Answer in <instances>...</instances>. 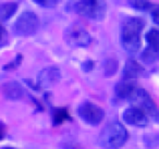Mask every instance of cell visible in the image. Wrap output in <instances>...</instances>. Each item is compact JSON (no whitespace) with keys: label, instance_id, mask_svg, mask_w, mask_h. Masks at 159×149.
Listing matches in <instances>:
<instances>
[{"label":"cell","instance_id":"23","mask_svg":"<svg viewBox=\"0 0 159 149\" xmlns=\"http://www.w3.org/2000/svg\"><path fill=\"white\" fill-rule=\"evenodd\" d=\"M5 134H6V126H5V124L0 123V140L3 139V137H5Z\"/></svg>","mask_w":159,"mask_h":149},{"label":"cell","instance_id":"4","mask_svg":"<svg viewBox=\"0 0 159 149\" xmlns=\"http://www.w3.org/2000/svg\"><path fill=\"white\" fill-rule=\"evenodd\" d=\"M39 24V19L34 12H23L14 24V32L23 37L32 36L38 31Z\"/></svg>","mask_w":159,"mask_h":149},{"label":"cell","instance_id":"7","mask_svg":"<svg viewBox=\"0 0 159 149\" xmlns=\"http://www.w3.org/2000/svg\"><path fill=\"white\" fill-rule=\"evenodd\" d=\"M79 115L81 116L83 121L87 124L91 125H98L102 122L105 118V111L97 105L86 101L83 102L79 107Z\"/></svg>","mask_w":159,"mask_h":149},{"label":"cell","instance_id":"14","mask_svg":"<svg viewBox=\"0 0 159 149\" xmlns=\"http://www.w3.org/2000/svg\"><path fill=\"white\" fill-rule=\"evenodd\" d=\"M18 10V3L6 2L0 5V20H9Z\"/></svg>","mask_w":159,"mask_h":149},{"label":"cell","instance_id":"1","mask_svg":"<svg viewBox=\"0 0 159 149\" xmlns=\"http://www.w3.org/2000/svg\"><path fill=\"white\" fill-rule=\"evenodd\" d=\"M145 26V22L141 18H129L121 27V44L128 52L135 53L142 47L141 33Z\"/></svg>","mask_w":159,"mask_h":149},{"label":"cell","instance_id":"21","mask_svg":"<svg viewBox=\"0 0 159 149\" xmlns=\"http://www.w3.org/2000/svg\"><path fill=\"white\" fill-rule=\"evenodd\" d=\"M152 21H154L156 24L159 25V6H155V8L152 9Z\"/></svg>","mask_w":159,"mask_h":149},{"label":"cell","instance_id":"11","mask_svg":"<svg viewBox=\"0 0 159 149\" xmlns=\"http://www.w3.org/2000/svg\"><path fill=\"white\" fill-rule=\"evenodd\" d=\"M123 79L128 81H135V79L145 74V69L135 59H129L123 69Z\"/></svg>","mask_w":159,"mask_h":149},{"label":"cell","instance_id":"13","mask_svg":"<svg viewBox=\"0 0 159 149\" xmlns=\"http://www.w3.org/2000/svg\"><path fill=\"white\" fill-rule=\"evenodd\" d=\"M136 89H137L136 82L128 81V79H124V81L120 82L116 86V93H117V95L120 98H123V99H130Z\"/></svg>","mask_w":159,"mask_h":149},{"label":"cell","instance_id":"8","mask_svg":"<svg viewBox=\"0 0 159 149\" xmlns=\"http://www.w3.org/2000/svg\"><path fill=\"white\" fill-rule=\"evenodd\" d=\"M148 47L142 55V59L146 63H152L159 58V29H152L145 35Z\"/></svg>","mask_w":159,"mask_h":149},{"label":"cell","instance_id":"19","mask_svg":"<svg viewBox=\"0 0 159 149\" xmlns=\"http://www.w3.org/2000/svg\"><path fill=\"white\" fill-rule=\"evenodd\" d=\"M34 2L42 6V7H46V8L55 7V6L57 5V1H53V0H35Z\"/></svg>","mask_w":159,"mask_h":149},{"label":"cell","instance_id":"9","mask_svg":"<svg viewBox=\"0 0 159 149\" xmlns=\"http://www.w3.org/2000/svg\"><path fill=\"white\" fill-rule=\"evenodd\" d=\"M61 77V73L58 68L55 66H48V68L43 69L39 72L37 77L38 87H50L59 82Z\"/></svg>","mask_w":159,"mask_h":149},{"label":"cell","instance_id":"3","mask_svg":"<svg viewBox=\"0 0 159 149\" xmlns=\"http://www.w3.org/2000/svg\"><path fill=\"white\" fill-rule=\"evenodd\" d=\"M74 9L80 16L95 21H102L106 16L107 6L100 0H84L75 3Z\"/></svg>","mask_w":159,"mask_h":149},{"label":"cell","instance_id":"22","mask_svg":"<svg viewBox=\"0 0 159 149\" xmlns=\"http://www.w3.org/2000/svg\"><path fill=\"white\" fill-rule=\"evenodd\" d=\"M93 68H94V62L92 61V60H86V61L82 63V69L85 71V72L92 71V69Z\"/></svg>","mask_w":159,"mask_h":149},{"label":"cell","instance_id":"6","mask_svg":"<svg viewBox=\"0 0 159 149\" xmlns=\"http://www.w3.org/2000/svg\"><path fill=\"white\" fill-rule=\"evenodd\" d=\"M64 39L66 44L72 47H87L91 44L89 33L80 25H71L64 33Z\"/></svg>","mask_w":159,"mask_h":149},{"label":"cell","instance_id":"2","mask_svg":"<svg viewBox=\"0 0 159 149\" xmlns=\"http://www.w3.org/2000/svg\"><path fill=\"white\" fill-rule=\"evenodd\" d=\"M128 137V131L121 123L111 122L102 131L98 142L105 149H120L126 142Z\"/></svg>","mask_w":159,"mask_h":149},{"label":"cell","instance_id":"12","mask_svg":"<svg viewBox=\"0 0 159 149\" xmlns=\"http://www.w3.org/2000/svg\"><path fill=\"white\" fill-rule=\"evenodd\" d=\"M1 90L8 99H12V100L21 99L24 96V89H23L22 85L14 81L5 83L1 87Z\"/></svg>","mask_w":159,"mask_h":149},{"label":"cell","instance_id":"16","mask_svg":"<svg viewBox=\"0 0 159 149\" xmlns=\"http://www.w3.org/2000/svg\"><path fill=\"white\" fill-rule=\"evenodd\" d=\"M131 6L134 8L135 10H139V11H149L155 8V6L152 5L149 1H144V0H137V1H131Z\"/></svg>","mask_w":159,"mask_h":149},{"label":"cell","instance_id":"15","mask_svg":"<svg viewBox=\"0 0 159 149\" xmlns=\"http://www.w3.org/2000/svg\"><path fill=\"white\" fill-rule=\"evenodd\" d=\"M72 120L66 108H56L53 111V123L55 125L63 124L66 121Z\"/></svg>","mask_w":159,"mask_h":149},{"label":"cell","instance_id":"5","mask_svg":"<svg viewBox=\"0 0 159 149\" xmlns=\"http://www.w3.org/2000/svg\"><path fill=\"white\" fill-rule=\"evenodd\" d=\"M129 100L132 103V107H135L137 109L142 110L146 115L157 116L159 114V110L157 108L156 103L152 99L147 92L143 88L137 87V89L134 92Z\"/></svg>","mask_w":159,"mask_h":149},{"label":"cell","instance_id":"20","mask_svg":"<svg viewBox=\"0 0 159 149\" xmlns=\"http://www.w3.org/2000/svg\"><path fill=\"white\" fill-rule=\"evenodd\" d=\"M21 61H22V56L21 55H18L16 56V60H14L12 63H9V64H7V65H5V70H9V69H14V68H16V66L19 65V64L21 63Z\"/></svg>","mask_w":159,"mask_h":149},{"label":"cell","instance_id":"25","mask_svg":"<svg viewBox=\"0 0 159 149\" xmlns=\"http://www.w3.org/2000/svg\"><path fill=\"white\" fill-rule=\"evenodd\" d=\"M5 149H16V148H12V147H7V148H5Z\"/></svg>","mask_w":159,"mask_h":149},{"label":"cell","instance_id":"24","mask_svg":"<svg viewBox=\"0 0 159 149\" xmlns=\"http://www.w3.org/2000/svg\"><path fill=\"white\" fill-rule=\"evenodd\" d=\"M69 149H81V147L80 146H77V145H70V146H69Z\"/></svg>","mask_w":159,"mask_h":149},{"label":"cell","instance_id":"17","mask_svg":"<svg viewBox=\"0 0 159 149\" xmlns=\"http://www.w3.org/2000/svg\"><path fill=\"white\" fill-rule=\"evenodd\" d=\"M118 69V62L115 59H109L106 62V68H105V72H106L107 76H111L112 74H115L117 72Z\"/></svg>","mask_w":159,"mask_h":149},{"label":"cell","instance_id":"18","mask_svg":"<svg viewBox=\"0 0 159 149\" xmlns=\"http://www.w3.org/2000/svg\"><path fill=\"white\" fill-rule=\"evenodd\" d=\"M8 42V33L6 31V29L2 26V25H0V47L5 46Z\"/></svg>","mask_w":159,"mask_h":149},{"label":"cell","instance_id":"10","mask_svg":"<svg viewBox=\"0 0 159 149\" xmlns=\"http://www.w3.org/2000/svg\"><path fill=\"white\" fill-rule=\"evenodd\" d=\"M124 122H126L130 125L135 126H145L148 124V118L142 110L137 109L135 107L128 108L122 114Z\"/></svg>","mask_w":159,"mask_h":149}]
</instances>
